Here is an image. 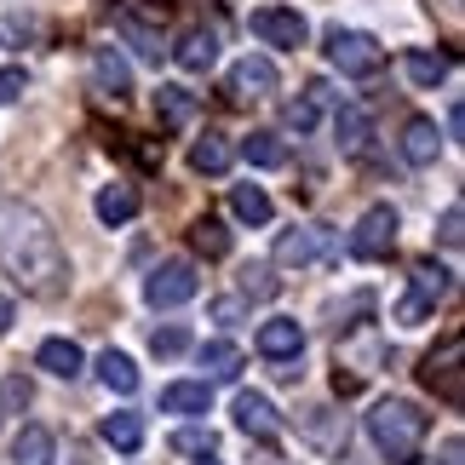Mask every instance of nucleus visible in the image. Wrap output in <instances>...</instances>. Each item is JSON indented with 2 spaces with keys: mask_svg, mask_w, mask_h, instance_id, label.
I'll return each mask as SVG.
<instances>
[{
  "mask_svg": "<svg viewBox=\"0 0 465 465\" xmlns=\"http://www.w3.org/2000/svg\"><path fill=\"white\" fill-rule=\"evenodd\" d=\"M0 264H6V276L24 293H35V299L64 293V282H69L64 242H58V230H52L41 213H17V219L0 230Z\"/></svg>",
  "mask_w": 465,
  "mask_h": 465,
  "instance_id": "f257e3e1",
  "label": "nucleus"
},
{
  "mask_svg": "<svg viewBox=\"0 0 465 465\" xmlns=\"http://www.w3.org/2000/svg\"><path fill=\"white\" fill-rule=\"evenodd\" d=\"M368 437L391 465H420L425 414L414 402H402V397H385V402H373V414H368Z\"/></svg>",
  "mask_w": 465,
  "mask_h": 465,
  "instance_id": "f03ea898",
  "label": "nucleus"
},
{
  "mask_svg": "<svg viewBox=\"0 0 465 465\" xmlns=\"http://www.w3.org/2000/svg\"><path fill=\"white\" fill-rule=\"evenodd\" d=\"M339 253V230L333 224H293L276 236V264L288 271H311V264H328Z\"/></svg>",
  "mask_w": 465,
  "mask_h": 465,
  "instance_id": "7ed1b4c3",
  "label": "nucleus"
},
{
  "mask_svg": "<svg viewBox=\"0 0 465 465\" xmlns=\"http://www.w3.org/2000/svg\"><path fill=\"white\" fill-rule=\"evenodd\" d=\"M397 230H402V219H397V207L391 202H373L362 219H356V230H351V259H362V264H380V259H391V247H397Z\"/></svg>",
  "mask_w": 465,
  "mask_h": 465,
  "instance_id": "20e7f679",
  "label": "nucleus"
},
{
  "mask_svg": "<svg viewBox=\"0 0 465 465\" xmlns=\"http://www.w3.org/2000/svg\"><path fill=\"white\" fill-rule=\"evenodd\" d=\"M328 64L339 69V75H351V81H368V75H380V69H385V52L362 29H333L328 35Z\"/></svg>",
  "mask_w": 465,
  "mask_h": 465,
  "instance_id": "39448f33",
  "label": "nucleus"
},
{
  "mask_svg": "<svg viewBox=\"0 0 465 465\" xmlns=\"http://www.w3.org/2000/svg\"><path fill=\"white\" fill-rule=\"evenodd\" d=\"M195 288H202V276H195V264L190 259H167V264H155L150 282H144V299L155 311H178V305H190Z\"/></svg>",
  "mask_w": 465,
  "mask_h": 465,
  "instance_id": "423d86ee",
  "label": "nucleus"
},
{
  "mask_svg": "<svg viewBox=\"0 0 465 465\" xmlns=\"http://www.w3.org/2000/svg\"><path fill=\"white\" fill-rule=\"evenodd\" d=\"M460 356H465V339H460V333H449V339H442V345H437L431 356H425V368H420V380L431 385L442 402H460V397H465V380H460Z\"/></svg>",
  "mask_w": 465,
  "mask_h": 465,
  "instance_id": "0eeeda50",
  "label": "nucleus"
},
{
  "mask_svg": "<svg viewBox=\"0 0 465 465\" xmlns=\"http://www.w3.org/2000/svg\"><path fill=\"white\" fill-rule=\"evenodd\" d=\"M115 35L150 64H161V52H167V41H161V12H150V6H121L115 12Z\"/></svg>",
  "mask_w": 465,
  "mask_h": 465,
  "instance_id": "6e6552de",
  "label": "nucleus"
},
{
  "mask_svg": "<svg viewBox=\"0 0 465 465\" xmlns=\"http://www.w3.org/2000/svg\"><path fill=\"white\" fill-rule=\"evenodd\" d=\"M247 29H253L264 46H293V52L311 41V24L293 6H259L253 17H247Z\"/></svg>",
  "mask_w": 465,
  "mask_h": 465,
  "instance_id": "1a4fd4ad",
  "label": "nucleus"
},
{
  "mask_svg": "<svg viewBox=\"0 0 465 465\" xmlns=\"http://www.w3.org/2000/svg\"><path fill=\"white\" fill-rule=\"evenodd\" d=\"M259 356H271L282 373H293V362L305 356V328H299L293 316H271L259 328Z\"/></svg>",
  "mask_w": 465,
  "mask_h": 465,
  "instance_id": "9d476101",
  "label": "nucleus"
},
{
  "mask_svg": "<svg viewBox=\"0 0 465 465\" xmlns=\"http://www.w3.org/2000/svg\"><path fill=\"white\" fill-rule=\"evenodd\" d=\"M173 52V64L184 69V75H207L213 64H219V35H213L207 24H190L184 35H178V46H167Z\"/></svg>",
  "mask_w": 465,
  "mask_h": 465,
  "instance_id": "9b49d317",
  "label": "nucleus"
},
{
  "mask_svg": "<svg viewBox=\"0 0 465 465\" xmlns=\"http://www.w3.org/2000/svg\"><path fill=\"white\" fill-rule=\"evenodd\" d=\"M449 293H454V271H449V264H437V259H420L414 276H408V299H414L420 311H437Z\"/></svg>",
  "mask_w": 465,
  "mask_h": 465,
  "instance_id": "f8f14e48",
  "label": "nucleus"
},
{
  "mask_svg": "<svg viewBox=\"0 0 465 465\" xmlns=\"http://www.w3.org/2000/svg\"><path fill=\"white\" fill-rule=\"evenodd\" d=\"M276 86H282V75H276L271 58H253V52H247V58L230 69V98H271Z\"/></svg>",
  "mask_w": 465,
  "mask_h": 465,
  "instance_id": "ddd939ff",
  "label": "nucleus"
},
{
  "mask_svg": "<svg viewBox=\"0 0 465 465\" xmlns=\"http://www.w3.org/2000/svg\"><path fill=\"white\" fill-rule=\"evenodd\" d=\"M93 81H98V93L115 98V104L133 93V69H127V58H121L115 46H93Z\"/></svg>",
  "mask_w": 465,
  "mask_h": 465,
  "instance_id": "4468645a",
  "label": "nucleus"
},
{
  "mask_svg": "<svg viewBox=\"0 0 465 465\" xmlns=\"http://www.w3.org/2000/svg\"><path fill=\"white\" fill-rule=\"evenodd\" d=\"M236 431H242V437H276V431H282L276 402L259 397V391H242V397H236Z\"/></svg>",
  "mask_w": 465,
  "mask_h": 465,
  "instance_id": "2eb2a0df",
  "label": "nucleus"
},
{
  "mask_svg": "<svg viewBox=\"0 0 465 465\" xmlns=\"http://www.w3.org/2000/svg\"><path fill=\"white\" fill-rule=\"evenodd\" d=\"M402 69H408V81H414V86H437V81H449V75H454V52L408 46V52H402Z\"/></svg>",
  "mask_w": 465,
  "mask_h": 465,
  "instance_id": "dca6fc26",
  "label": "nucleus"
},
{
  "mask_svg": "<svg viewBox=\"0 0 465 465\" xmlns=\"http://www.w3.org/2000/svg\"><path fill=\"white\" fill-rule=\"evenodd\" d=\"M52 460H58V437L46 425H24L12 437V465H52Z\"/></svg>",
  "mask_w": 465,
  "mask_h": 465,
  "instance_id": "f3484780",
  "label": "nucleus"
},
{
  "mask_svg": "<svg viewBox=\"0 0 465 465\" xmlns=\"http://www.w3.org/2000/svg\"><path fill=\"white\" fill-rule=\"evenodd\" d=\"M213 408V385L207 380H178L161 391V414H207Z\"/></svg>",
  "mask_w": 465,
  "mask_h": 465,
  "instance_id": "a211bd4d",
  "label": "nucleus"
},
{
  "mask_svg": "<svg viewBox=\"0 0 465 465\" xmlns=\"http://www.w3.org/2000/svg\"><path fill=\"white\" fill-rule=\"evenodd\" d=\"M437 150H442V138H437V121L431 115H414L402 127V155L414 161V167H431L437 161Z\"/></svg>",
  "mask_w": 465,
  "mask_h": 465,
  "instance_id": "6ab92c4d",
  "label": "nucleus"
},
{
  "mask_svg": "<svg viewBox=\"0 0 465 465\" xmlns=\"http://www.w3.org/2000/svg\"><path fill=\"white\" fill-rule=\"evenodd\" d=\"M35 362H41L46 373H58V380H75V373L86 368V356H81L75 339H46V345L35 351Z\"/></svg>",
  "mask_w": 465,
  "mask_h": 465,
  "instance_id": "aec40b11",
  "label": "nucleus"
},
{
  "mask_svg": "<svg viewBox=\"0 0 465 465\" xmlns=\"http://www.w3.org/2000/svg\"><path fill=\"white\" fill-rule=\"evenodd\" d=\"M93 207H98V219H104V224L115 230V224H127V219H138V190H133V184H104Z\"/></svg>",
  "mask_w": 465,
  "mask_h": 465,
  "instance_id": "412c9836",
  "label": "nucleus"
},
{
  "mask_svg": "<svg viewBox=\"0 0 465 465\" xmlns=\"http://www.w3.org/2000/svg\"><path fill=\"white\" fill-rule=\"evenodd\" d=\"M230 161H236V150H230L219 133H207V138H195V144H190V167L195 173H213V178H219V173H230Z\"/></svg>",
  "mask_w": 465,
  "mask_h": 465,
  "instance_id": "4be33fe9",
  "label": "nucleus"
},
{
  "mask_svg": "<svg viewBox=\"0 0 465 465\" xmlns=\"http://www.w3.org/2000/svg\"><path fill=\"white\" fill-rule=\"evenodd\" d=\"M190 115H195V93H190V86H161V93H155V121H161V127H184Z\"/></svg>",
  "mask_w": 465,
  "mask_h": 465,
  "instance_id": "5701e85b",
  "label": "nucleus"
},
{
  "mask_svg": "<svg viewBox=\"0 0 465 465\" xmlns=\"http://www.w3.org/2000/svg\"><path fill=\"white\" fill-rule=\"evenodd\" d=\"M98 380L115 391V397H133L138 391V368H133V356H121V351H104L98 356Z\"/></svg>",
  "mask_w": 465,
  "mask_h": 465,
  "instance_id": "b1692460",
  "label": "nucleus"
},
{
  "mask_svg": "<svg viewBox=\"0 0 465 465\" xmlns=\"http://www.w3.org/2000/svg\"><path fill=\"white\" fill-rule=\"evenodd\" d=\"M104 442H110L115 454H138L144 449V420L138 414H110L104 420Z\"/></svg>",
  "mask_w": 465,
  "mask_h": 465,
  "instance_id": "393cba45",
  "label": "nucleus"
},
{
  "mask_svg": "<svg viewBox=\"0 0 465 465\" xmlns=\"http://www.w3.org/2000/svg\"><path fill=\"white\" fill-rule=\"evenodd\" d=\"M230 207H236V219L242 224H271V195H264L259 184H236V190H230Z\"/></svg>",
  "mask_w": 465,
  "mask_h": 465,
  "instance_id": "a878e982",
  "label": "nucleus"
},
{
  "mask_svg": "<svg viewBox=\"0 0 465 465\" xmlns=\"http://www.w3.org/2000/svg\"><path fill=\"white\" fill-rule=\"evenodd\" d=\"M202 368H207V380H236L242 373V345L213 339V345H202Z\"/></svg>",
  "mask_w": 465,
  "mask_h": 465,
  "instance_id": "bb28decb",
  "label": "nucleus"
},
{
  "mask_svg": "<svg viewBox=\"0 0 465 465\" xmlns=\"http://www.w3.org/2000/svg\"><path fill=\"white\" fill-rule=\"evenodd\" d=\"M242 155H247V167H264V173H271V167H288V144H282L276 133H253L242 144Z\"/></svg>",
  "mask_w": 465,
  "mask_h": 465,
  "instance_id": "cd10ccee",
  "label": "nucleus"
},
{
  "mask_svg": "<svg viewBox=\"0 0 465 465\" xmlns=\"http://www.w3.org/2000/svg\"><path fill=\"white\" fill-rule=\"evenodd\" d=\"M339 144H345V155H362L368 150V110H356V104L339 110Z\"/></svg>",
  "mask_w": 465,
  "mask_h": 465,
  "instance_id": "c85d7f7f",
  "label": "nucleus"
},
{
  "mask_svg": "<svg viewBox=\"0 0 465 465\" xmlns=\"http://www.w3.org/2000/svg\"><path fill=\"white\" fill-rule=\"evenodd\" d=\"M190 242H195V253H207V259H224V253H230V230H224L219 219H195Z\"/></svg>",
  "mask_w": 465,
  "mask_h": 465,
  "instance_id": "c756f323",
  "label": "nucleus"
},
{
  "mask_svg": "<svg viewBox=\"0 0 465 465\" xmlns=\"http://www.w3.org/2000/svg\"><path fill=\"white\" fill-rule=\"evenodd\" d=\"M150 351L161 356V362L184 356V351H190V328H184V322H167V328H155V333H150Z\"/></svg>",
  "mask_w": 465,
  "mask_h": 465,
  "instance_id": "7c9ffc66",
  "label": "nucleus"
},
{
  "mask_svg": "<svg viewBox=\"0 0 465 465\" xmlns=\"http://www.w3.org/2000/svg\"><path fill=\"white\" fill-rule=\"evenodd\" d=\"M242 293L247 299H276L282 282L271 276V264H247V271H242Z\"/></svg>",
  "mask_w": 465,
  "mask_h": 465,
  "instance_id": "2f4dec72",
  "label": "nucleus"
},
{
  "mask_svg": "<svg viewBox=\"0 0 465 465\" xmlns=\"http://www.w3.org/2000/svg\"><path fill=\"white\" fill-rule=\"evenodd\" d=\"M213 431H202V425H184V431H173V454H213Z\"/></svg>",
  "mask_w": 465,
  "mask_h": 465,
  "instance_id": "473e14b6",
  "label": "nucleus"
},
{
  "mask_svg": "<svg viewBox=\"0 0 465 465\" xmlns=\"http://www.w3.org/2000/svg\"><path fill=\"white\" fill-rule=\"evenodd\" d=\"M29 397H35V391H29V380H17V373L0 385V408H12V414H17V408H29Z\"/></svg>",
  "mask_w": 465,
  "mask_h": 465,
  "instance_id": "72a5a7b5",
  "label": "nucleus"
},
{
  "mask_svg": "<svg viewBox=\"0 0 465 465\" xmlns=\"http://www.w3.org/2000/svg\"><path fill=\"white\" fill-rule=\"evenodd\" d=\"M460 224H465V213H460V202H454L449 213H442V230H437L442 247H460V242H465V230H460Z\"/></svg>",
  "mask_w": 465,
  "mask_h": 465,
  "instance_id": "f704fd0d",
  "label": "nucleus"
},
{
  "mask_svg": "<svg viewBox=\"0 0 465 465\" xmlns=\"http://www.w3.org/2000/svg\"><path fill=\"white\" fill-rule=\"evenodd\" d=\"M24 86H29V81H24V69H0V104H12L17 93H24Z\"/></svg>",
  "mask_w": 465,
  "mask_h": 465,
  "instance_id": "c9c22d12",
  "label": "nucleus"
},
{
  "mask_svg": "<svg viewBox=\"0 0 465 465\" xmlns=\"http://www.w3.org/2000/svg\"><path fill=\"white\" fill-rule=\"evenodd\" d=\"M442 465H465V442H460V437L442 442Z\"/></svg>",
  "mask_w": 465,
  "mask_h": 465,
  "instance_id": "e433bc0d",
  "label": "nucleus"
},
{
  "mask_svg": "<svg viewBox=\"0 0 465 465\" xmlns=\"http://www.w3.org/2000/svg\"><path fill=\"white\" fill-rule=\"evenodd\" d=\"M236 311H242L236 299H219V305H213V316H219V322H236Z\"/></svg>",
  "mask_w": 465,
  "mask_h": 465,
  "instance_id": "4c0bfd02",
  "label": "nucleus"
},
{
  "mask_svg": "<svg viewBox=\"0 0 465 465\" xmlns=\"http://www.w3.org/2000/svg\"><path fill=\"white\" fill-rule=\"evenodd\" d=\"M460 133H465V110L454 104V110H449V138H460Z\"/></svg>",
  "mask_w": 465,
  "mask_h": 465,
  "instance_id": "58836bf2",
  "label": "nucleus"
},
{
  "mask_svg": "<svg viewBox=\"0 0 465 465\" xmlns=\"http://www.w3.org/2000/svg\"><path fill=\"white\" fill-rule=\"evenodd\" d=\"M12 328V299H0V333Z\"/></svg>",
  "mask_w": 465,
  "mask_h": 465,
  "instance_id": "ea45409f",
  "label": "nucleus"
},
{
  "mask_svg": "<svg viewBox=\"0 0 465 465\" xmlns=\"http://www.w3.org/2000/svg\"><path fill=\"white\" fill-rule=\"evenodd\" d=\"M207 465H219V460H207Z\"/></svg>",
  "mask_w": 465,
  "mask_h": 465,
  "instance_id": "a19ab883",
  "label": "nucleus"
}]
</instances>
